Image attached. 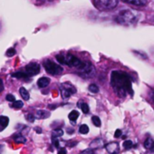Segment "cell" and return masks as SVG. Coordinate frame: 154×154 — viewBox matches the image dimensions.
<instances>
[{
	"label": "cell",
	"mask_w": 154,
	"mask_h": 154,
	"mask_svg": "<svg viewBox=\"0 0 154 154\" xmlns=\"http://www.w3.org/2000/svg\"><path fill=\"white\" fill-rule=\"evenodd\" d=\"M117 22L124 26H131L137 22V15L131 10H122L117 17Z\"/></svg>",
	"instance_id": "obj_2"
},
{
	"label": "cell",
	"mask_w": 154,
	"mask_h": 154,
	"mask_svg": "<svg viewBox=\"0 0 154 154\" xmlns=\"http://www.w3.org/2000/svg\"><path fill=\"white\" fill-rule=\"evenodd\" d=\"M111 84L119 96L124 97L128 94H132L131 79L123 72H112L111 77Z\"/></svg>",
	"instance_id": "obj_1"
},
{
	"label": "cell",
	"mask_w": 154,
	"mask_h": 154,
	"mask_svg": "<svg viewBox=\"0 0 154 154\" xmlns=\"http://www.w3.org/2000/svg\"><path fill=\"white\" fill-rule=\"evenodd\" d=\"M61 94H62V97L63 99H68L72 94H75L76 93V89L75 87L71 85L70 83H63L62 85H61Z\"/></svg>",
	"instance_id": "obj_7"
},
{
	"label": "cell",
	"mask_w": 154,
	"mask_h": 154,
	"mask_svg": "<svg viewBox=\"0 0 154 154\" xmlns=\"http://www.w3.org/2000/svg\"><path fill=\"white\" fill-rule=\"evenodd\" d=\"M19 93H20V95L22 96V98H23L25 101H27V100H29V98H30V94H29L28 91H27L26 88H24V87H21V88L19 89Z\"/></svg>",
	"instance_id": "obj_16"
},
{
	"label": "cell",
	"mask_w": 154,
	"mask_h": 154,
	"mask_svg": "<svg viewBox=\"0 0 154 154\" xmlns=\"http://www.w3.org/2000/svg\"><path fill=\"white\" fill-rule=\"evenodd\" d=\"M92 122L94 124V126H96V127H100L101 124H102L101 120H100V118L98 116H93L92 117Z\"/></svg>",
	"instance_id": "obj_23"
},
{
	"label": "cell",
	"mask_w": 154,
	"mask_h": 154,
	"mask_svg": "<svg viewBox=\"0 0 154 154\" xmlns=\"http://www.w3.org/2000/svg\"><path fill=\"white\" fill-rule=\"evenodd\" d=\"M123 147H124L126 149H131L133 147V143H132V141L130 140H125V141L123 142Z\"/></svg>",
	"instance_id": "obj_26"
},
{
	"label": "cell",
	"mask_w": 154,
	"mask_h": 154,
	"mask_svg": "<svg viewBox=\"0 0 154 154\" xmlns=\"http://www.w3.org/2000/svg\"><path fill=\"white\" fill-rule=\"evenodd\" d=\"M63 131L62 130V129H54L53 131H52V138L53 139H58V137H61V136H63Z\"/></svg>",
	"instance_id": "obj_18"
},
{
	"label": "cell",
	"mask_w": 154,
	"mask_h": 154,
	"mask_svg": "<svg viewBox=\"0 0 154 154\" xmlns=\"http://www.w3.org/2000/svg\"><path fill=\"white\" fill-rule=\"evenodd\" d=\"M122 1L135 6H145L147 4V0H122Z\"/></svg>",
	"instance_id": "obj_12"
},
{
	"label": "cell",
	"mask_w": 154,
	"mask_h": 154,
	"mask_svg": "<svg viewBox=\"0 0 154 154\" xmlns=\"http://www.w3.org/2000/svg\"><path fill=\"white\" fill-rule=\"evenodd\" d=\"M35 131L37 133H39V134H40V133H42V130H41V128H40V127H35Z\"/></svg>",
	"instance_id": "obj_36"
},
{
	"label": "cell",
	"mask_w": 154,
	"mask_h": 154,
	"mask_svg": "<svg viewBox=\"0 0 154 154\" xmlns=\"http://www.w3.org/2000/svg\"><path fill=\"white\" fill-rule=\"evenodd\" d=\"M49 108L53 110V109H55V108H56V106H54V105H49Z\"/></svg>",
	"instance_id": "obj_38"
},
{
	"label": "cell",
	"mask_w": 154,
	"mask_h": 154,
	"mask_svg": "<svg viewBox=\"0 0 154 154\" xmlns=\"http://www.w3.org/2000/svg\"><path fill=\"white\" fill-rule=\"evenodd\" d=\"M77 144V141H74V142H72V140H70L68 143H67V145L69 146V147H72V146H75Z\"/></svg>",
	"instance_id": "obj_34"
},
{
	"label": "cell",
	"mask_w": 154,
	"mask_h": 154,
	"mask_svg": "<svg viewBox=\"0 0 154 154\" xmlns=\"http://www.w3.org/2000/svg\"><path fill=\"white\" fill-rule=\"evenodd\" d=\"M94 7L101 11H109L116 8L118 0H93Z\"/></svg>",
	"instance_id": "obj_4"
},
{
	"label": "cell",
	"mask_w": 154,
	"mask_h": 154,
	"mask_svg": "<svg viewBox=\"0 0 154 154\" xmlns=\"http://www.w3.org/2000/svg\"><path fill=\"white\" fill-rule=\"evenodd\" d=\"M23 106H24V103L22 101H15L12 104V107L15 109H21L23 108Z\"/></svg>",
	"instance_id": "obj_25"
},
{
	"label": "cell",
	"mask_w": 154,
	"mask_h": 154,
	"mask_svg": "<svg viewBox=\"0 0 154 154\" xmlns=\"http://www.w3.org/2000/svg\"><path fill=\"white\" fill-rule=\"evenodd\" d=\"M81 154H95V152H94V149L89 148V149H86L83 150L81 152Z\"/></svg>",
	"instance_id": "obj_28"
},
{
	"label": "cell",
	"mask_w": 154,
	"mask_h": 154,
	"mask_svg": "<svg viewBox=\"0 0 154 154\" xmlns=\"http://www.w3.org/2000/svg\"><path fill=\"white\" fill-rule=\"evenodd\" d=\"M50 84V79L48 77H41L39 78V80L37 81V85L39 88H45L46 86H48Z\"/></svg>",
	"instance_id": "obj_10"
},
{
	"label": "cell",
	"mask_w": 154,
	"mask_h": 154,
	"mask_svg": "<svg viewBox=\"0 0 154 154\" xmlns=\"http://www.w3.org/2000/svg\"><path fill=\"white\" fill-rule=\"evenodd\" d=\"M6 54H7L8 56H9V57H11V56H13V55L16 54V50H15L14 48H9V49L7 51Z\"/></svg>",
	"instance_id": "obj_27"
},
{
	"label": "cell",
	"mask_w": 154,
	"mask_h": 154,
	"mask_svg": "<svg viewBox=\"0 0 154 154\" xmlns=\"http://www.w3.org/2000/svg\"><path fill=\"white\" fill-rule=\"evenodd\" d=\"M2 152H3V146L0 145V154H2Z\"/></svg>",
	"instance_id": "obj_37"
},
{
	"label": "cell",
	"mask_w": 154,
	"mask_h": 154,
	"mask_svg": "<svg viewBox=\"0 0 154 154\" xmlns=\"http://www.w3.org/2000/svg\"><path fill=\"white\" fill-rule=\"evenodd\" d=\"M4 89V85H3V81L0 79V93H1Z\"/></svg>",
	"instance_id": "obj_35"
},
{
	"label": "cell",
	"mask_w": 154,
	"mask_h": 154,
	"mask_svg": "<svg viewBox=\"0 0 154 154\" xmlns=\"http://www.w3.org/2000/svg\"><path fill=\"white\" fill-rule=\"evenodd\" d=\"M26 120H27L28 122H34L35 120V116H34L33 114H27V115L26 116Z\"/></svg>",
	"instance_id": "obj_29"
},
{
	"label": "cell",
	"mask_w": 154,
	"mask_h": 154,
	"mask_svg": "<svg viewBox=\"0 0 154 154\" xmlns=\"http://www.w3.org/2000/svg\"><path fill=\"white\" fill-rule=\"evenodd\" d=\"M56 60L62 64H66L70 67H75V68L78 67L82 63V61L79 58H77L76 56L71 54H58L56 55Z\"/></svg>",
	"instance_id": "obj_3"
},
{
	"label": "cell",
	"mask_w": 154,
	"mask_h": 154,
	"mask_svg": "<svg viewBox=\"0 0 154 154\" xmlns=\"http://www.w3.org/2000/svg\"><path fill=\"white\" fill-rule=\"evenodd\" d=\"M151 97H152V100L154 101V91H153L152 94H151Z\"/></svg>",
	"instance_id": "obj_39"
},
{
	"label": "cell",
	"mask_w": 154,
	"mask_h": 154,
	"mask_svg": "<svg viewBox=\"0 0 154 154\" xmlns=\"http://www.w3.org/2000/svg\"><path fill=\"white\" fill-rule=\"evenodd\" d=\"M88 89H89V91H90L91 93H93V94H97V93L99 92V87H98L96 85H94V84L90 85L89 87H88Z\"/></svg>",
	"instance_id": "obj_24"
},
{
	"label": "cell",
	"mask_w": 154,
	"mask_h": 154,
	"mask_svg": "<svg viewBox=\"0 0 154 154\" xmlns=\"http://www.w3.org/2000/svg\"><path fill=\"white\" fill-rule=\"evenodd\" d=\"M79 73L84 77H93L95 74V68L89 62H83L77 67Z\"/></svg>",
	"instance_id": "obj_5"
},
{
	"label": "cell",
	"mask_w": 154,
	"mask_h": 154,
	"mask_svg": "<svg viewBox=\"0 0 154 154\" xmlns=\"http://www.w3.org/2000/svg\"><path fill=\"white\" fill-rule=\"evenodd\" d=\"M13 77H15V78H19V79H26L28 78V75L26 73V72H17L15 73L12 74Z\"/></svg>",
	"instance_id": "obj_17"
},
{
	"label": "cell",
	"mask_w": 154,
	"mask_h": 154,
	"mask_svg": "<svg viewBox=\"0 0 154 154\" xmlns=\"http://www.w3.org/2000/svg\"><path fill=\"white\" fill-rule=\"evenodd\" d=\"M104 147L110 154H118L120 152V145L118 142H109L104 145Z\"/></svg>",
	"instance_id": "obj_9"
},
{
	"label": "cell",
	"mask_w": 154,
	"mask_h": 154,
	"mask_svg": "<svg viewBox=\"0 0 154 154\" xmlns=\"http://www.w3.org/2000/svg\"><path fill=\"white\" fill-rule=\"evenodd\" d=\"M144 147L149 149L151 152H154V140L151 138L146 139V140L144 141Z\"/></svg>",
	"instance_id": "obj_13"
},
{
	"label": "cell",
	"mask_w": 154,
	"mask_h": 154,
	"mask_svg": "<svg viewBox=\"0 0 154 154\" xmlns=\"http://www.w3.org/2000/svg\"><path fill=\"white\" fill-rule=\"evenodd\" d=\"M6 99H7L8 102H13L14 103L16 101V98H15V96L13 94H8L6 96Z\"/></svg>",
	"instance_id": "obj_30"
},
{
	"label": "cell",
	"mask_w": 154,
	"mask_h": 154,
	"mask_svg": "<svg viewBox=\"0 0 154 154\" xmlns=\"http://www.w3.org/2000/svg\"><path fill=\"white\" fill-rule=\"evenodd\" d=\"M78 117H79V112L77 111H75V110L72 111L68 115V118L71 120V122H73L77 120V118H78Z\"/></svg>",
	"instance_id": "obj_20"
},
{
	"label": "cell",
	"mask_w": 154,
	"mask_h": 154,
	"mask_svg": "<svg viewBox=\"0 0 154 154\" xmlns=\"http://www.w3.org/2000/svg\"><path fill=\"white\" fill-rule=\"evenodd\" d=\"M58 154H67L66 149H63V148L60 149V150L58 151Z\"/></svg>",
	"instance_id": "obj_33"
},
{
	"label": "cell",
	"mask_w": 154,
	"mask_h": 154,
	"mask_svg": "<svg viewBox=\"0 0 154 154\" xmlns=\"http://www.w3.org/2000/svg\"><path fill=\"white\" fill-rule=\"evenodd\" d=\"M44 67H45V71L49 74H52V75H58V74L62 73L63 71V69L61 65L54 63L51 60H46L44 63Z\"/></svg>",
	"instance_id": "obj_6"
},
{
	"label": "cell",
	"mask_w": 154,
	"mask_h": 154,
	"mask_svg": "<svg viewBox=\"0 0 154 154\" xmlns=\"http://www.w3.org/2000/svg\"><path fill=\"white\" fill-rule=\"evenodd\" d=\"M78 106H79V107H81V109H82V111H83V112H84V113H88V112H89V111H90L89 105H88L87 103H81V105H80V104H78Z\"/></svg>",
	"instance_id": "obj_22"
},
{
	"label": "cell",
	"mask_w": 154,
	"mask_h": 154,
	"mask_svg": "<svg viewBox=\"0 0 154 154\" xmlns=\"http://www.w3.org/2000/svg\"><path fill=\"white\" fill-rule=\"evenodd\" d=\"M50 116V112L46 111H38L36 112V118L38 119H45Z\"/></svg>",
	"instance_id": "obj_19"
},
{
	"label": "cell",
	"mask_w": 154,
	"mask_h": 154,
	"mask_svg": "<svg viewBox=\"0 0 154 154\" xmlns=\"http://www.w3.org/2000/svg\"><path fill=\"white\" fill-rule=\"evenodd\" d=\"M79 132L82 134H87L89 132V127L86 124H82L79 128Z\"/></svg>",
	"instance_id": "obj_21"
},
{
	"label": "cell",
	"mask_w": 154,
	"mask_h": 154,
	"mask_svg": "<svg viewBox=\"0 0 154 154\" xmlns=\"http://www.w3.org/2000/svg\"><path fill=\"white\" fill-rule=\"evenodd\" d=\"M53 140H54V141H53V142H54V145L56 148H58V147H59V145H60V144H59V140H56V139H53Z\"/></svg>",
	"instance_id": "obj_32"
},
{
	"label": "cell",
	"mask_w": 154,
	"mask_h": 154,
	"mask_svg": "<svg viewBox=\"0 0 154 154\" xmlns=\"http://www.w3.org/2000/svg\"><path fill=\"white\" fill-rule=\"evenodd\" d=\"M9 123V118L7 116H0V131L5 130V128L8 125Z\"/></svg>",
	"instance_id": "obj_11"
},
{
	"label": "cell",
	"mask_w": 154,
	"mask_h": 154,
	"mask_svg": "<svg viewBox=\"0 0 154 154\" xmlns=\"http://www.w3.org/2000/svg\"><path fill=\"white\" fill-rule=\"evenodd\" d=\"M13 140L17 143H26V139L20 133H16L15 135H13Z\"/></svg>",
	"instance_id": "obj_15"
},
{
	"label": "cell",
	"mask_w": 154,
	"mask_h": 154,
	"mask_svg": "<svg viewBox=\"0 0 154 154\" xmlns=\"http://www.w3.org/2000/svg\"><path fill=\"white\" fill-rule=\"evenodd\" d=\"M103 146V140L101 139H97V140H94L91 144H90V148L91 149H99V148H102Z\"/></svg>",
	"instance_id": "obj_14"
},
{
	"label": "cell",
	"mask_w": 154,
	"mask_h": 154,
	"mask_svg": "<svg viewBox=\"0 0 154 154\" xmlns=\"http://www.w3.org/2000/svg\"><path fill=\"white\" fill-rule=\"evenodd\" d=\"M40 72V65L37 63H30L26 66V73L28 76H34Z\"/></svg>",
	"instance_id": "obj_8"
},
{
	"label": "cell",
	"mask_w": 154,
	"mask_h": 154,
	"mask_svg": "<svg viewBox=\"0 0 154 154\" xmlns=\"http://www.w3.org/2000/svg\"><path fill=\"white\" fill-rule=\"evenodd\" d=\"M122 130H120V129H117V130L115 131L114 137H115V138H120V137L122 136Z\"/></svg>",
	"instance_id": "obj_31"
}]
</instances>
